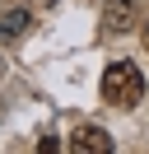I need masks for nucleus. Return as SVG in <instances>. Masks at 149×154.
Masks as SVG:
<instances>
[{
	"instance_id": "f257e3e1",
	"label": "nucleus",
	"mask_w": 149,
	"mask_h": 154,
	"mask_svg": "<svg viewBox=\"0 0 149 154\" xmlns=\"http://www.w3.org/2000/svg\"><path fill=\"white\" fill-rule=\"evenodd\" d=\"M140 98H144V75H140V66L112 61V66L102 70V103L117 107V112H130Z\"/></svg>"
},
{
	"instance_id": "f03ea898",
	"label": "nucleus",
	"mask_w": 149,
	"mask_h": 154,
	"mask_svg": "<svg viewBox=\"0 0 149 154\" xmlns=\"http://www.w3.org/2000/svg\"><path fill=\"white\" fill-rule=\"evenodd\" d=\"M70 149L74 154H107L112 149V135L102 131V126H74V135H70Z\"/></svg>"
},
{
	"instance_id": "7ed1b4c3",
	"label": "nucleus",
	"mask_w": 149,
	"mask_h": 154,
	"mask_svg": "<svg viewBox=\"0 0 149 154\" xmlns=\"http://www.w3.org/2000/svg\"><path fill=\"white\" fill-rule=\"evenodd\" d=\"M28 28H33V10H28V5H9V10L0 14V42L28 38Z\"/></svg>"
},
{
	"instance_id": "20e7f679",
	"label": "nucleus",
	"mask_w": 149,
	"mask_h": 154,
	"mask_svg": "<svg viewBox=\"0 0 149 154\" xmlns=\"http://www.w3.org/2000/svg\"><path fill=\"white\" fill-rule=\"evenodd\" d=\"M135 0H107V10H102V28L107 33H130L135 28Z\"/></svg>"
},
{
	"instance_id": "39448f33",
	"label": "nucleus",
	"mask_w": 149,
	"mask_h": 154,
	"mask_svg": "<svg viewBox=\"0 0 149 154\" xmlns=\"http://www.w3.org/2000/svg\"><path fill=\"white\" fill-rule=\"evenodd\" d=\"M144 47H149V23H144Z\"/></svg>"
},
{
	"instance_id": "423d86ee",
	"label": "nucleus",
	"mask_w": 149,
	"mask_h": 154,
	"mask_svg": "<svg viewBox=\"0 0 149 154\" xmlns=\"http://www.w3.org/2000/svg\"><path fill=\"white\" fill-rule=\"evenodd\" d=\"M0 75H5V61H0Z\"/></svg>"
}]
</instances>
